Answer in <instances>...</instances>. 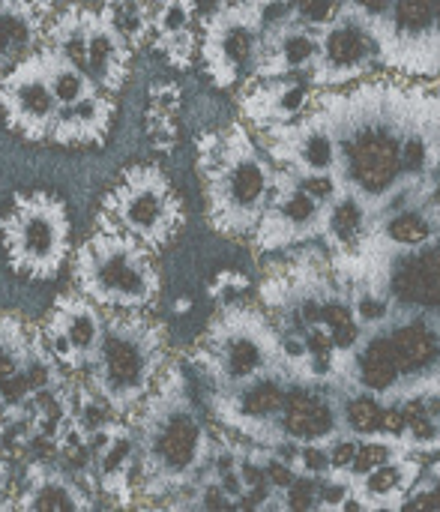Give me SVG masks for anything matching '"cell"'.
<instances>
[{"mask_svg": "<svg viewBox=\"0 0 440 512\" xmlns=\"http://www.w3.org/2000/svg\"><path fill=\"white\" fill-rule=\"evenodd\" d=\"M426 90L393 81H369L318 102L336 138L339 189L360 198L372 219L408 195L402 141L426 102Z\"/></svg>", "mask_w": 440, "mask_h": 512, "instance_id": "6da1fadb", "label": "cell"}, {"mask_svg": "<svg viewBox=\"0 0 440 512\" xmlns=\"http://www.w3.org/2000/svg\"><path fill=\"white\" fill-rule=\"evenodd\" d=\"M135 432V504H171L207 474L216 438L198 417L186 372L165 363L153 390L126 417Z\"/></svg>", "mask_w": 440, "mask_h": 512, "instance_id": "7a4b0ae2", "label": "cell"}, {"mask_svg": "<svg viewBox=\"0 0 440 512\" xmlns=\"http://www.w3.org/2000/svg\"><path fill=\"white\" fill-rule=\"evenodd\" d=\"M198 174L210 228L225 237H252L276 183V165L252 132L243 123H231L201 135Z\"/></svg>", "mask_w": 440, "mask_h": 512, "instance_id": "3957f363", "label": "cell"}, {"mask_svg": "<svg viewBox=\"0 0 440 512\" xmlns=\"http://www.w3.org/2000/svg\"><path fill=\"white\" fill-rule=\"evenodd\" d=\"M333 273L384 297L390 318L417 315L440 330V222L417 246H384L363 234L351 249L333 252Z\"/></svg>", "mask_w": 440, "mask_h": 512, "instance_id": "277c9868", "label": "cell"}, {"mask_svg": "<svg viewBox=\"0 0 440 512\" xmlns=\"http://www.w3.org/2000/svg\"><path fill=\"white\" fill-rule=\"evenodd\" d=\"M165 363V327L141 309H111L105 312L102 342L87 366V384L126 420L153 390Z\"/></svg>", "mask_w": 440, "mask_h": 512, "instance_id": "5b68a950", "label": "cell"}, {"mask_svg": "<svg viewBox=\"0 0 440 512\" xmlns=\"http://www.w3.org/2000/svg\"><path fill=\"white\" fill-rule=\"evenodd\" d=\"M141 240L108 219H96V231L75 249L72 282L75 291L111 309L147 312L159 297V270Z\"/></svg>", "mask_w": 440, "mask_h": 512, "instance_id": "8992f818", "label": "cell"}, {"mask_svg": "<svg viewBox=\"0 0 440 512\" xmlns=\"http://www.w3.org/2000/svg\"><path fill=\"white\" fill-rule=\"evenodd\" d=\"M189 360L204 375L210 393L231 390L258 375L288 369L273 318L246 306H225V312L210 321Z\"/></svg>", "mask_w": 440, "mask_h": 512, "instance_id": "52a82bcc", "label": "cell"}, {"mask_svg": "<svg viewBox=\"0 0 440 512\" xmlns=\"http://www.w3.org/2000/svg\"><path fill=\"white\" fill-rule=\"evenodd\" d=\"M9 267L27 279H51L69 255V216L63 201L45 192L15 195L0 219Z\"/></svg>", "mask_w": 440, "mask_h": 512, "instance_id": "ba28073f", "label": "cell"}, {"mask_svg": "<svg viewBox=\"0 0 440 512\" xmlns=\"http://www.w3.org/2000/svg\"><path fill=\"white\" fill-rule=\"evenodd\" d=\"M99 216L141 240L150 252H162L183 225V204L162 168L135 165L108 192Z\"/></svg>", "mask_w": 440, "mask_h": 512, "instance_id": "9c48e42d", "label": "cell"}, {"mask_svg": "<svg viewBox=\"0 0 440 512\" xmlns=\"http://www.w3.org/2000/svg\"><path fill=\"white\" fill-rule=\"evenodd\" d=\"M324 210L327 201L315 198L309 189L300 186L297 177L276 168V183L270 201L252 231L258 252H282L300 243L321 237L324 231Z\"/></svg>", "mask_w": 440, "mask_h": 512, "instance_id": "30bf717a", "label": "cell"}, {"mask_svg": "<svg viewBox=\"0 0 440 512\" xmlns=\"http://www.w3.org/2000/svg\"><path fill=\"white\" fill-rule=\"evenodd\" d=\"M258 42L261 30L243 0L216 9L204 24L201 39V57L213 84L234 87L237 81L249 78L258 60Z\"/></svg>", "mask_w": 440, "mask_h": 512, "instance_id": "8fae6325", "label": "cell"}, {"mask_svg": "<svg viewBox=\"0 0 440 512\" xmlns=\"http://www.w3.org/2000/svg\"><path fill=\"white\" fill-rule=\"evenodd\" d=\"M258 132V144L276 168L294 177L336 174V138L321 108H309L303 117L291 123L267 126Z\"/></svg>", "mask_w": 440, "mask_h": 512, "instance_id": "7c38bea8", "label": "cell"}, {"mask_svg": "<svg viewBox=\"0 0 440 512\" xmlns=\"http://www.w3.org/2000/svg\"><path fill=\"white\" fill-rule=\"evenodd\" d=\"M378 57V42L369 21L354 12L336 15L327 27L318 30V57L309 69L315 87H336L360 81Z\"/></svg>", "mask_w": 440, "mask_h": 512, "instance_id": "4fadbf2b", "label": "cell"}, {"mask_svg": "<svg viewBox=\"0 0 440 512\" xmlns=\"http://www.w3.org/2000/svg\"><path fill=\"white\" fill-rule=\"evenodd\" d=\"M0 108L6 126L27 138L42 141L48 138V129L57 117V99L48 87V75L42 66L39 51L15 63L0 75Z\"/></svg>", "mask_w": 440, "mask_h": 512, "instance_id": "5bb4252c", "label": "cell"}, {"mask_svg": "<svg viewBox=\"0 0 440 512\" xmlns=\"http://www.w3.org/2000/svg\"><path fill=\"white\" fill-rule=\"evenodd\" d=\"M342 438L339 411L330 387L294 381L279 414V444H324Z\"/></svg>", "mask_w": 440, "mask_h": 512, "instance_id": "9a60e30c", "label": "cell"}, {"mask_svg": "<svg viewBox=\"0 0 440 512\" xmlns=\"http://www.w3.org/2000/svg\"><path fill=\"white\" fill-rule=\"evenodd\" d=\"M12 507L36 512H84L96 507V498L57 462H21V483L15 489Z\"/></svg>", "mask_w": 440, "mask_h": 512, "instance_id": "2e32d148", "label": "cell"}, {"mask_svg": "<svg viewBox=\"0 0 440 512\" xmlns=\"http://www.w3.org/2000/svg\"><path fill=\"white\" fill-rule=\"evenodd\" d=\"M312 99H315V84L309 78H297V75L252 78L249 87L243 90L240 108L255 129H267L303 117L312 108Z\"/></svg>", "mask_w": 440, "mask_h": 512, "instance_id": "e0dca14e", "label": "cell"}, {"mask_svg": "<svg viewBox=\"0 0 440 512\" xmlns=\"http://www.w3.org/2000/svg\"><path fill=\"white\" fill-rule=\"evenodd\" d=\"M132 63V42L114 24L108 3L102 9H90L87 21V72L99 90L117 93L126 84Z\"/></svg>", "mask_w": 440, "mask_h": 512, "instance_id": "ac0fdd59", "label": "cell"}, {"mask_svg": "<svg viewBox=\"0 0 440 512\" xmlns=\"http://www.w3.org/2000/svg\"><path fill=\"white\" fill-rule=\"evenodd\" d=\"M318 57V30L300 21H288L276 30L261 33L258 60L249 78H279L309 72Z\"/></svg>", "mask_w": 440, "mask_h": 512, "instance_id": "d6986e66", "label": "cell"}, {"mask_svg": "<svg viewBox=\"0 0 440 512\" xmlns=\"http://www.w3.org/2000/svg\"><path fill=\"white\" fill-rule=\"evenodd\" d=\"M51 15L54 0H0V75L39 51Z\"/></svg>", "mask_w": 440, "mask_h": 512, "instance_id": "ffe728a7", "label": "cell"}, {"mask_svg": "<svg viewBox=\"0 0 440 512\" xmlns=\"http://www.w3.org/2000/svg\"><path fill=\"white\" fill-rule=\"evenodd\" d=\"M420 471L423 468L417 459H411L408 453H399L390 462H384L366 474L348 477L351 489H354V507L357 510H384V507L399 510V507H405L411 489L420 480Z\"/></svg>", "mask_w": 440, "mask_h": 512, "instance_id": "44dd1931", "label": "cell"}, {"mask_svg": "<svg viewBox=\"0 0 440 512\" xmlns=\"http://www.w3.org/2000/svg\"><path fill=\"white\" fill-rule=\"evenodd\" d=\"M45 327L57 330L60 336H66V342L75 348L84 372L102 342V330H105V309L99 303H93L90 297H84L81 291H69L63 297L54 300L48 318L42 321Z\"/></svg>", "mask_w": 440, "mask_h": 512, "instance_id": "7402d4cb", "label": "cell"}, {"mask_svg": "<svg viewBox=\"0 0 440 512\" xmlns=\"http://www.w3.org/2000/svg\"><path fill=\"white\" fill-rule=\"evenodd\" d=\"M135 462H138L135 432L129 420H123L111 444L93 459V489L111 498L117 507H132L135 504Z\"/></svg>", "mask_w": 440, "mask_h": 512, "instance_id": "603a6c76", "label": "cell"}, {"mask_svg": "<svg viewBox=\"0 0 440 512\" xmlns=\"http://www.w3.org/2000/svg\"><path fill=\"white\" fill-rule=\"evenodd\" d=\"M114 120V99L105 90H96L72 105H60L48 129V141L57 144H96L108 135Z\"/></svg>", "mask_w": 440, "mask_h": 512, "instance_id": "cb8c5ba5", "label": "cell"}, {"mask_svg": "<svg viewBox=\"0 0 440 512\" xmlns=\"http://www.w3.org/2000/svg\"><path fill=\"white\" fill-rule=\"evenodd\" d=\"M150 36L174 66H189L195 48V0H150Z\"/></svg>", "mask_w": 440, "mask_h": 512, "instance_id": "d4e9b609", "label": "cell"}, {"mask_svg": "<svg viewBox=\"0 0 440 512\" xmlns=\"http://www.w3.org/2000/svg\"><path fill=\"white\" fill-rule=\"evenodd\" d=\"M369 222H372V216H369L366 204L360 198H354L351 192L336 189V195L327 201V210H324L321 237L327 240V246L333 252H345L366 234Z\"/></svg>", "mask_w": 440, "mask_h": 512, "instance_id": "484cf974", "label": "cell"}, {"mask_svg": "<svg viewBox=\"0 0 440 512\" xmlns=\"http://www.w3.org/2000/svg\"><path fill=\"white\" fill-rule=\"evenodd\" d=\"M87 21H90L87 6H66L54 12L45 27L42 45L78 63L81 69H87Z\"/></svg>", "mask_w": 440, "mask_h": 512, "instance_id": "4316f807", "label": "cell"}, {"mask_svg": "<svg viewBox=\"0 0 440 512\" xmlns=\"http://www.w3.org/2000/svg\"><path fill=\"white\" fill-rule=\"evenodd\" d=\"M39 57H42V66H45V75H48V87L57 99V105H72L90 93H96V81L90 78L87 69H81L78 63L66 60L63 54L39 45Z\"/></svg>", "mask_w": 440, "mask_h": 512, "instance_id": "83f0119b", "label": "cell"}, {"mask_svg": "<svg viewBox=\"0 0 440 512\" xmlns=\"http://www.w3.org/2000/svg\"><path fill=\"white\" fill-rule=\"evenodd\" d=\"M72 384V381H69ZM69 384L63 387H48L30 396L27 411L36 423V432L45 438L60 441L63 432L72 426V399H69Z\"/></svg>", "mask_w": 440, "mask_h": 512, "instance_id": "f1b7e54d", "label": "cell"}, {"mask_svg": "<svg viewBox=\"0 0 440 512\" xmlns=\"http://www.w3.org/2000/svg\"><path fill=\"white\" fill-rule=\"evenodd\" d=\"M21 372H24V378H27V384H30L33 393L48 390V387H63V384L72 381V372H66V369L60 366V360H57V357L48 351V345L42 342L39 327H36L33 336H30V348H27V357H24V363H21Z\"/></svg>", "mask_w": 440, "mask_h": 512, "instance_id": "f546056e", "label": "cell"}, {"mask_svg": "<svg viewBox=\"0 0 440 512\" xmlns=\"http://www.w3.org/2000/svg\"><path fill=\"white\" fill-rule=\"evenodd\" d=\"M69 399H72V426L87 438V435H93L96 429H102V426H108V423H114V420H120L117 414H114V408L84 381H72L69 384Z\"/></svg>", "mask_w": 440, "mask_h": 512, "instance_id": "4dcf8cb0", "label": "cell"}, {"mask_svg": "<svg viewBox=\"0 0 440 512\" xmlns=\"http://www.w3.org/2000/svg\"><path fill=\"white\" fill-rule=\"evenodd\" d=\"M57 465L69 477H75L78 483H84L87 489H93V453L87 447V438L75 426H69L63 432L60 444H57Z\"/></svg>", "mask_w": 440, "mask_h": 512, "instance_id": "1f68e13d", "label": "cell"}, {"mask_svg": "<svg viewBox=\"0 0 440 512\" xmlns=\"http://www.w3.org/2000/svg\"><path fill=\"white\" fill-rule=\"evenodd\" d=\"M30 336L33 330L21 318L0 315V378L21 369L27 348H30Z\"/></svg>", "mask_w": 440, "mask_h": 512, "instance_id": "d6a6232c", "label": "cell"}, {"mask_svg": "<svg viewBox=\"0 0 440 512\" xmlns=\"http://www.w3.org/2000/svg\"><path fill=\"white\" fill-rule=\"evenodd\" d=\"M279 510L291 512H312L318 510V477L297 474L294 483L279 492Z\"/></svg>", "mask_w": 440, "mask_h": 512, "instance_id": "836d02e7", "label": "cell"}, {"mask_svg": "<svg viewBox=\"0 0 440 512\" xmlns=\"http://www.w3.org/2000/svg\"><path fill=\"white\" fill-rule=\"evenodd\" d=\"M342 12H345V0H294V21L315 30L327 27Z\"/></svg>", "mask_w": 440, "mask_h": 512, "instance_id": "e575fe53", "label": "cell"}, {"mask_svg": "<svg viewBox=\"0 0 440 512\" xmlns=\"http://www.w3.org/2000/svg\"><path fill=\"white\" fill-rule=\"evenodd\" d=\"M30 396H33V390H30V384H27V378H24L21 369L0 378V405H3L6 411L24 408V405L30 402Z\"/></svg>", "mask_w": 440, "mask_h": 512, "instance_id": "d590c367", "label": "cell"}, {"mask_svg": "<svg viewBox=\"0 0 440 512\" xmlns=\"http://www.w3.org/2000/svg\"><path fill=\"white\" fill-rule=\"evenodd\" d=\"M243 291H246V279H243V276H234V273H222V276L213 282V288H210L213 300H219L222 306H234L231 300H234L237 294H243Z\"/></svg>", "mask_w": 440, "mask_h": 512, "instance_id": "8d00e7d4", "label": "cell"}, {"mask_svg": "<svg viewBox=\"0 0 440 512\" xmlns=\"http://www.w3.org/2000/svg\"><path fill=\"white\" fill-rule=\"evenodd\" d=\"M405 507H432V510H440V483H432V486H423V489H411Z\"/></svg>", "mask_w": 440, "mask_h": 512, "instance_id": "74e56055", "label": "cell"}, {"mask_svg": "<svg viewBox=\"0 0 440 512\" xmlns=\"http://www.w3.org/2000/svg\"><path fill=\"white\" fill-rule=\"evenodd\" d=\"M9 492H15V489H12V462H6V459L0 456V510H9V507H12Z\"/></svg>", "mask_w": 440, "mask_h": 512, "instance_id": "f35d334b", "label": "cell"}, {"mask_svg": "<svg viewBox=\"0 0 440 512\" xmlns=\"http://www.w3.org/2000/svg\"><path fill=\"white\" fill-rule=\"evenodd\" d=\"M6 420H9V411L0 405V432H3V426H6Z\"/></svg>", "mask_w": 440, "mask_h": 512, "instance_id": "ab89813d", "label": "cell"}, {"mask_svg": "<svg viewBox=\"0 0 440 512\" xmlns=\"http://www.w3.org/2000/svg\"><path fill=\"white\" fill-rule=\"evenodd\" d=\"M147 3H150V0H147Z\"/></svg>", "mask_w": 440, "mask_h": 512, "instance_id": "60d3db41", "label": "cell"}]
</instances>
